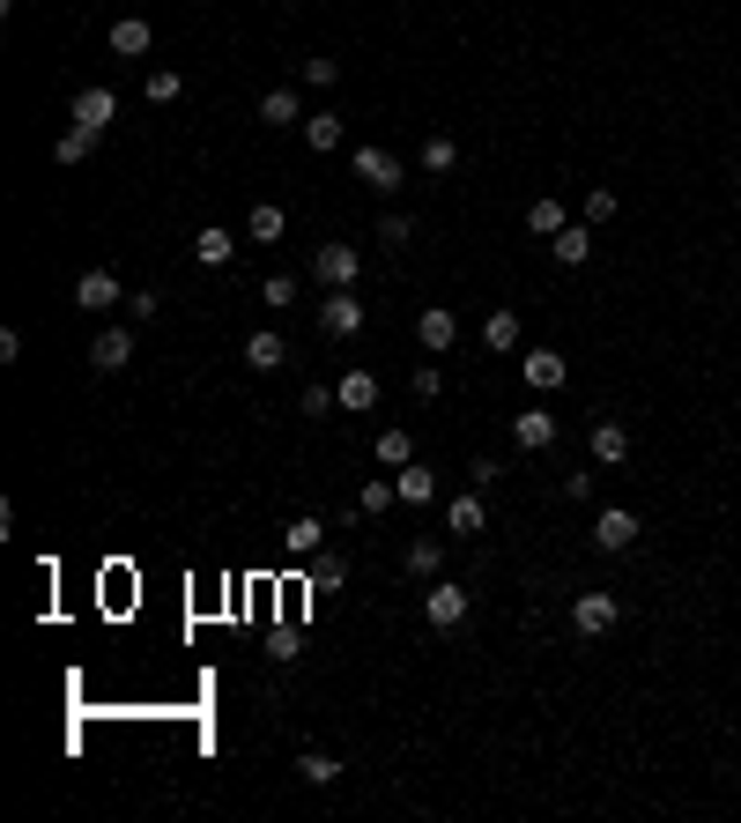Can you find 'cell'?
<instances>
[{
  "instance_id": "1",
  "label": "cell",
  "mask_w": 741,
  "mask_h": 823,
  "mask_svg": "<svg viewBox=\"0 0 741 823\" xmlns=\"http://www.w3.org/2000/svg\"><path fill=\"white\" fill-rule=\"evenodd\" d=\"M356 274H364V252L348 246V238H326V246L312 252V282H320V290H356Z\"/></svg>"
},
{
  "instance_id": "2",
  "label": "cell",
  "mask_w": 741,
  "mask_h": 823,
  "mask_svg": "<svg viewBox=\"0 0 741 823\" xmlns=\"http://www.w3.org/2000/svg\"><path fill=\"white\" fill-rule=\"evenodd\" d=\"M119 304H126V282L112 268H90L82 282H74V312H90V320H112Z\"/></svg>"
},
{
  "instance_id": "3",
  "label": "cell",
  "mask_w": 741,
  "mask_h": 823,
  "mask_svg": "<svg viewBox=\"0 0 741 823\" xmlns=\"http://www.w3.org/2000/svg\"><path fill=\"white\" fill-rule=\"evenodd\" d=\"M320 334H326V342H356V334H364V298L326 290V298H320Z\"/></svg>"
},
{
  "instance_id": "4",
  "label": "cell",
  "mask_w": 741,
  "mask_h": 823,
  "mask_svg": "<svg viewBox=\"0 0 741 823\" xmlns=\"http://www.w3.org/2000/svg\"><path fill=\"white\" fill-rule=\"evenodd\" d=\"M468 608L474 601L452 586V579H430V594H422V616H430V631H460L468 624Z\"/></svg>"
},
{
  "instance_id": "5",
  "label": "cell",
  "mask_w": 741,
  "mask_h": 823,
  "mask_svg": "<svg viewBox=\"0 0 741 823\" xmlns=\"http://www.w3.org/2000/svg\"><path fill=\"white\" fill-rule=\"evenodd\" d=\"M482 527H490V504H482V490H452V498H445V534H460V542H468V534H482Z\"/></svg>"
},
{
  "instance_id": "6",
  "label": "cell",
  "mask_w": 741,
  "mask_h": 823,
  "mask_svg": "<svg viewBox=\"0 0 741 823\" xmlns=\"http://www.w3.org/2000/svg\"><path fill=\"white\" fill-rule=\"evenodd\" d=\"M616 594H578L571 601V631H578V638H608V631H616Z\"/></svg>"
},
{
  "instance_id": "7",
  "label": "cell",
  "mask_w": 741,
  "mask_h": 823,
  "mask_svg": "<svg viewBox=\"0 0 741 823\" xmlns=\"http://www.w3.org/2000/svg\"><path fill=\"white\" fill-rule=\"evenodd\" d=\"M67 119L82 126V134H104V126L119 119V97H112V90H97V82H90V90H74V104H67Z\"/></svg>"
},
{
  "instance_id": "8",
  "label": "cell",
  "mask_w": 741,
  "mask_h": 823,
  "mask_svg": "<svg viewBox=\"0 0 741 823\" xmlns=\"http://www.w3.org/2000/svg\"><path fill=\"white\" fill-rule=\"evenodd\" d=\"M134 364V326H97L90 342V372H126Z\"/></svg>"
},
{
  "instance_id": "9",
  "label": "cell",
  "mask_w": 741,
  "mask_h": 823,
  "mask_svg": "<svg viewBox=\"0 0 741 823\" xmlns=\"http://www.w3.org/2000/svg\"><path fill=\"white\" fill-rule=\"evenodd\" d=\"M630 542H638V512H630V504H608V512L593 520V549H608V556H623Z\"/></svg>"
},
{
  "instance_id": "10",
  "label": "cell",
  "mask_w": 741,
  "mask_h": 823,
  "mask_svg": "<svg viewBox=\"0 0 741 823\" xmlns=\"http://www.w3.org/2000/svg\"><path fill=\"white\" fill-rule=\"evenodd\" d=\"M348 171L364 178L370 194H394V186H400V164H394V156H386V149H378V142H364V149L348 156Z\"/></svg>"
},
{
  "instance_id": "11",
  "label": "cell",
  "mask_w": 741,
  "mask_h": 823,
  "mask_svg": "<svg viewBox=\"0 0 741 823\" xmlns=\"http://www.w3.org/2000/svg\"><path fill=\"white\" fill-rule=\"evenodd\" d=\"M512 446L519 452H549V446H556V416H549V408H519V416H512Z\"/></svg>"
},
{
  "instance_id": "12",
  "label": "cell",
  "mask_w": 741,
  "mask_h": 823,
  "mask_svg": "<svg viewBox=\"0 0 741 823\" xmlns=\"http://www.w3.org/2000/svg\"><path fill=\"white\" fill-rule=\"evenodd\" d=\"M416 342H422L430 356H445L452 342H460V312H445V304H430V312L416 320Z\"/></svg>"
},
{
  "instance_id": "13",
  "label": "cell",
  "mask_w": 741,
  "mask_h": 823,
  "mask_svg": "<svg viewBox=\"0 0 741 823\" xmlns=\"http://www.w3.org/2000/svg\"><path fill=\"white\" fill-rule=\"evenodd\" d=\"M519 372H526V386H534V394H556V386L571 378V364H564L556 350H526V356H519Z\"/></svg>"
},
{
  "instance_id": "14",
  "label": "cell",
  "mask_w": 741,
  "mask_h": 823,
  "mask_svg": "<svg viewBox=\"0 0 741 823\" xmlns=\"http://www.w3.org/2000/svg\"><path fill=\"white\" fill-rule=\"evenodd\" d=\"M282 549H290V556H320V549H326V520H320V512H296V520L282 527Z\"/></svg>"
},
{
  "instance_id": "15",
  "label": "cell",
  "mask_w": 741,
  "mask_h": 823,
  "mask_svg": "<svg viewBox=\"0 0 741 823\" xmlns=\"http://www.w3.org/2000/svg\"><path fill=\"white\" fill-rule=\"evenodd\" d=\"M246 364L252 372H282V364H290V342H282L274 326H260V334H246Z\"/></svg>"
},
{
  "instance_id": "16",
  "label": "cell",
  "mask_w": 741,
  "mask_h": 823,
  "mask_svg": "<svg viewBox=\"0 0 741 823\" xmlns=\"http://www.w3.org/2000/svg\"><path fill=\"white\" fill-rule=\"evenodd\" d=\"M194 260H200V268H230V260H238V238H230L222 223L194 230Z\"/></svg>"
},
{
  "instance_id": "17",
  "label": "cell",
  "mask_w": 741,
  "mask_h": 823,
  "mask_svg": "<svg viewBox=\"0 0 741 823\" xmlns=\"http://www.w3.org/2000/svg\"><path fill=\"white\" fill-rule=\"evenodd\" d=\"M482 350H490V356H512L519 350V312H512V304H497L490 320H482Z\"/></svg>"
},
{
  "instance_id": "18",
  "label": "cell",
  "mask_w": 741,
  "mask_h": 823,
  "mask_svg": "<svg viewBox=\"0 0 741 823\" xmlns=\"http://www.w3.org/2000/svg\"><path fill=\"white\" fill-rule=\"evenodd\" d=\"M148 45H156V30H148L142 15H119V23H112V52H119V60H148Z\"/></svg>"
},
{
  "instance_id": "19",
  "label": "cell",
  "mask_w": 741,
  "mask_h": 823,
  "mask_svg": "<svg viewBox=\"0 0 741 823\" xmlns=\"http://www.w3.org/2000/svg\"><path fill=\"white\" fill-rule=\"evenodd\" d=\"M549 252H556L564 268H586L593 260V223H564L556 238H549Z\"/></svg>"
},
{
  "instance_id": "20",
  "label": "cell",
  "mask_w": 741,
  "mask_h": 823,
  "mask_svg": "<svg viewBox=\"0 0 741 823\" xmlns=\"http://www.w3.org/2000/svg\"><path fill=\"white\" fill-rule=\"evenodd\" d=\"M304 149H312V156L342 149V112H304Z\"/></svg>"
},
{
  "instance_id": "21",
  "label": "cell",
  "mask_w": 741,
  "mask_h": 823,
  "mask_svg": "<svg viewBox=\"0 0 741 823\" xmlns=\"http://www.w3.org/2000/svg\"><path fill=\"white\" fill-rule=\"evenodd\" d=\"M282 200H252V216H246V238L252 246H282Z\"/></svg>"
},
{
  "instance_id": "22",
  "label": "cell",
  "mask_w": 741,
  "mask_h": 823,
  "mask_svg": "<svg viewBox=\"0 0 741 823\" xmlns=\"http://www.w3.org/2000/svg\"><path fill=\"white\" fill-rule=\"evenodd\" d=\"M593 460H601V468H623V460H630V430H623L616 416L593 424Z\"/></svg>"
},
{
  "instance_id": "23",
  "label": "cell",
  "mask_w": 741,
  "mask_h": 823,
  "mask_svg": "<svg viewBox=\"0 0 741 823\" xmlns=\"http://www.w3.org/2000/svg\"><path fill=\"white\" fill-rule=\"evenodd\" d=\"M334 400H342L348 416H364V408H378V378H370V372H342V386H334Z\"/></svg>"
},
{
  "instance_id": "24",
  "label": "cell",
  "mask_w": 741,
  "mask_h": 823,
  "mask_svg": "<svg viewBox=\"0 0 741 823\" xmlns=\"http://www.w3.org/2000/svg\"><path fill=\"white\" fill-rule=\"evenodd\" d=\"M400 504H438V468L408 460V468H400Z\"/></svg>"
},
{
  "instance_id": "25",
  "label": "cell",
  "mask_w": 741,
  "mask_h": 823,
  "mask_svg": "<svg viewBox=\"0 0 741 823\" xmlns=\"http://www.w3.org/2000/svg\"><path fill=\"white\" fill-rule=\"evenodd\" d=\"M260 119H268V126H304V104H296V90H290V82L260 97Z\"/></svg>"
},
{
  "instance_id": "26",
  "label": "cell",
  "mask_w": 741,
  "mask_h": 823,
  "mask_svg": "<svg viewBox=\"0 0 741 823\" xmlns=\"http://www.w3.org/2000/svg\"><path fill=\"white\" fill-rule=\"evenodd\" d=\"M571 216H564V200L556 194H542V200H526V230H534V238H556V230H564Z\"/></svg>"
},
{
  "instance_id": "27",
  "label": "cell",
  "mask_w": 741,
  "mask_h": 823,
  "mask_svg": "<svg viewBox=\"0 0 741 823\" xmlns=\"http://www.w3.org/2000/svg\"><path fill=\"white\" fill-rule=\"evenodd\" d=\"M296 779H304V786H334V779H342V757H326V749H304V757H296Z\"/></svg>"
},
{
  "instance_id": "28",
  "label": "cell",
  "mask_w": 741,
  "mask_h": 823,
  "mask_svg": "<svg viewBox=\"0 0 741 823\" xmlns=\"http://www.w3.org/2000/svg\"><path fill=\"white\" fill-rule=\"evenodd\" d=\"M394 498H400V482H386V475H370L364 490H356V512H364V520H378V512H386Z\"/></svg>"
},
{
  "instance_id": "29",
  "label": "cell",
  "mask_w": 741,
  "mask_h": 823,
  "mask_svg": "<svg viewBox=\"0 0 741 823\" xmlns=\"http://www.w3.org/2000/svg\"><path fill=\"white\" fill-rule=\"evenodd\" d=\"M452 164H460V142H452V134H430V142H422V171L445 178Z\"/></svg>"
},
{
  "instance_id": "30",
  "label": "cell",
  "mask_w": 741,
  "mask_h": 823,
  "mask_svg": "<svg viewBox=\"0 0 741 823\" xmlns=\"http://www.w3.org/2000/svg\"><path fill=\"white\" fill-rule=\"evenodd\" d=\"M438 564H445V542H438V534L408 542V572H416V579H438Z\"/></svg>"
},
{
  "instance_id": "31",
  "label": "cell",
  "mask_w": 741,
  "mask_h": 823,
  "mask_svg": "<svg viewBox=\"0 0 741 823\" xmlns=\"http://www.w3.org/2000/svg\"><path fill=\"white\" fill-rule=\"evenodd\" d=\"M142 97L148 104H178V97H186V75H178V67H156V75L142 82Z\"/></svg>"
},
{
  "instance_id": "32",
  "label": "cell",
  "mask_w": 741,
  "mask_h": 823,
  "mask_svg": "<svg viewBox=\"0 0 741 823\" xmlns=\"http://www.w3.org/2000/svg\"><path fill=\"white\" fill-rule=\"evenodd\" d=\"M378 460H386V468H408V460H416V438H408V430H378Z\"/></svg>"
},
{
  "instance_id": "33",
  "label": "cell",
  "mask_w": 741,
  "mask_h": 823,
  "mask_svg": "<svg viewBox=\"0 0 741 823\" xmlns=\"http://www.w3.org/2000/svg\"><path fill=\"white\" fill-rule=\"evenodd\" d=\"M334 408H342V400H334V386H304V394H296V416H312V424H320V416H334Z\"/></svg>"
},
{
  "instance_id": "34",
  "label": "cell",
  "mask_w": 741,
  "mask_h": 823,
  "mask_svg": "<svg viewBox=\"0 0 741 823\" xmlns=\"http://www.w3.org/2000/svg\"><path fill=\"white\" fill-rule=\"evenodd\" d=\"M90 142H97V134H82V126H67V134L52 142V156H60V164H90Z\"/></svg>"
},
{
  "instance_id": "35",
  "label": "cell",
  "mask_w": 741,
  "mask_h": 823,
  "mask_svg": "<svg viewBox=\"0 0 741 823\" xmlns=\"http://www.w3.org/2000/svg\"><path fill=\"white\" fill-rule=\"evenodd\" d=\"M156 312H164V290H126V320L134 326H148Z\"/></svg>"
},
{
  "instance_id": "36",
  "label": "cell",
  "mask_w": 741,
  "mask_h": 823,
  "mask_svg": "<svg viewBox=\"0 0 741 823\" xmlns=\"http://www.w3.org/2000/svg\"><path fill=\"white\" fill-rule=\"evenodd\" d=\"M260 304L290 312V304H296V274H268V282H260Z\"/></svg>"
},
{
  "instance_id": "37",
  "label": "cell",
  "mask_w": 741,
  "mask_h": 823,
  "mask_svg": "<svg viewBox=\"0 0 741 823\" xmlns=\"http://www.w3.org/2000/svg\"><path fill=\"white\" fill-rule=\"evenodd\" d=\"M296 75L312 82V90H334V82H342V60H304V67H296Z\"/></svg>"
},
{
  "instance_id": "38",
  "label": "cell",
  "mask_w": 741,
  "mask_h": 823,
  "mask_svg": "<svg viewBox=\"0 0 741 823\" xmlns=\"http://www.w3.org/2000/svg\"><path fill=\"white\" fill-rule=\"evenodd\" d=\"M378 238H386V246H408V238H416V223H408V216H378Z\"/></svg>"
},
{
  "instance_id": "39",
  "label": "cell",
  "mask_w": 741,
  "mask_h": 823,
  "mask_svg": "<svg viewBox=\"0 0 741 823\" xmlns=\"http://www.w3.org/2000/svg\"><path fill=\"white\" fill-rule=\"evenodd\" d=\"M342 579H348V564H342V556H320V572H312V586H320V594H334Z\"/></svg>"
},
{
  "instance_id": "40",
  "label": "cell",
  "mask_w": 741,
  "mask_h": 823,
  "mask_svg": "<svg viewBox=\"0 0 741 823\" xmlns=\"http://www.w3.org/2000/svg\"><path fill=\"white\" fill-rule=\"evenodd\" d=\"M608 216H616V194H608V186H593V194H586V223H608Z\"/></svg>"
},
{
  "instance_id": "41",
  "label": "cell",
  "mask_w": 741,
  "mask_h": 823,
  "mask_svg": "<svg viewBox=\"0 0 741 823\" xmlns=\"http://www.w3.org/2000/svg\"><path fill=\"white\" fill-rule=\"evenodd\" d=\"M445 394V372H438V364H422V372H416V400H438Z\"/></svg>"
},
{
  "instance_id": "42",
  "label": "cell",
  "mask_w": 741,
  "mask_h": 823,
  "mask_svg": "<svg viewBox=\"0 0 741 823\" xmlns=\"http://www.w3.org/2000/svg\"><path fill=\"white\" fill-rule=\"evenodd\" d=\"M564 498L571 504H593V475H564Z\"/></svg>"
},
{
  "instance_id": "43",
  "label": "cell",
  "mask_w": 741,
  "mask_h": 823,
  "mask_svg": "<svg viewBox=\"0 0 741 823\" xmlns=\"http://www.w3.org/2000/svg\"><path fill=\"white\" fill-rule=\"evenodd\" d=\"M734 186H741V164H734Z\"/></svg>"
}]
</instances>
